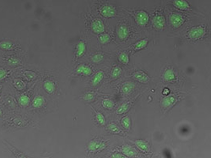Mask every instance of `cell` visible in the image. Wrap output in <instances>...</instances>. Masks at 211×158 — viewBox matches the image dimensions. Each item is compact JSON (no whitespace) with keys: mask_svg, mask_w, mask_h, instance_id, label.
Listing matches in <instances>:
<instances>
[{"mask_svg":"<svg viewBox=\"0 0 211 158\" xmlns=\"http://www.w3.org/2000/svg\"><path fill=\"white\" fill-rule=\"evenodd\" d=\"M206 32V30L204 26L193 27L187 33V36L192 40H197L201 38Z\"/></svg>","mask_w":211,"mask_h":158,"instance_id":"cell-1","label":"cell"},{"mask_svg":"<svg viewBox=\"0 0 211 158\" xmlns=\"http://www.w3.org/2000/svg\"><path fill=\"white\" fill-rule=\"evenodd\" d=\"M106 148V144L101 140H91L88 146V150L91 152L101 151Z\"/></svg>","mask_w":211,"mask_h":158,"instance_id":"cell-2","label":"cell"},{"mask_svg":"<svg viewBox=\"0 0 211 158\" xmlns=\"http://www.w3.org/2000/svg\"><path fill=\"white\" fill-rule=\"evenodd\" d=\"M101 14L106 18H111L116 15V9L112 5L106 4L101 8Z\"/></svg>","mask_w":211,"mask_h":158,"instance_id":"cell-3","label":"cell"},{"mask_svg":"<svg viewBox=\"0 0 211 158\" xmlns=\"http://www.w3.org/2000/svg\"><path fill=\"white\" fill-rule=\"evenodd\" d=\"M150 21L149 15L145 11H139L136 15V22L140 26H145Z\"/></svg>","mask_w":211,"mask_h":158,"instance_id":"cell-4","label":"cell"},{"mask_svg":"<svg viewBox=\"0 0 211 158\" xmlns=\"http://www.w3.org/2000/svg\"><path fill=\"white\" fill-rule=\"evenodd\" d=\"M184 18L183 16L179 14H172L170 16V23L174 28H178L183 24Z\"/></svg>","mask_w":211,"mask_h":158,"instance_id":"cell-5","label":"cell"},{"mask_svg":"<svg viewBox=\"0 0 211 158\" xmlns=\"http://www.w3.org/2000/svg\"><path fill=\"white\" fill-rule=\"evenodd\" d=\"M91 29L93 30V32L97 33V34H101L105 31V26L104 23L101 20H95V21L91 23Z\"/></svg>","mask_w":211,"mask_h":158,"instance_id":"cell-6","label":"cell"},{"mask_svg":"<svg viewBox=\"0 0 211 158\" xmlns=\"http://www.w3.org/2000/svg\"><path fill=\"white\" fill-rule=\"evenodd\" d=\"M133 78L139 82H141V83H147L150 80V77L143 71L134 72L133 75Z\"/></svg>","mask_w":211,"mask_h":158,"instance_id":"cell-7","label":"cell"},{"mask_svg":"<svg viewBox=\"0 0 211 158\" xmlns=\"http://www.w3.org/2000/svg\"><path fill=\"white\" fill-rule=\"evenodd\" d=\"M152 23H153V26L156 29L160 30V29H162L163 27L165 26L166 21H165V18L163 17L162 15H155L153 18V20H152Z\"/></svg>","mask_w":211,"mask_h":158,"instance_id":"cell-8","label":"cell"},{"mask_svg":"<svg viewBox=\"0 0 211 158\" xmlns=\"http://www.w3.org/2000/svg\"><path fill=\"white\" fill-rule=\"evenodd\" d=\"M122 151L123 152L125 156H130V157H136L138 156V151H136L135 148H133L128 145H124L122 147Z\"/></svg>","mask_w":211,"mask_h":158,"instance_id":"cell-9","label":"cell"},{"mask_svg":"<svg viewBox=\"0 0 211 158\" xmlns=\"http://www.w3.org/2000/svg\"><path fill=\"white\" fill-rule=\"evenodd\" d=\"M75 72L78 75L89 76V75H91L92 74V69L89 66L85 65V64H80V65L78 66V68L76 69Z\"/></svg>","mask_w":211,"mask_h":158,"instance_id":"cell-10","label":"cell"},{"mask_svg":"<svg viewBox=\"0 0 211 158\" xmlns=\"http://www.w3.org/2000/svg\"><path fill=\"white\" fill-rule=\"evenodd\" d=\"M118 36L121 40H125L129 36V30L125 25H122L118 28Z\"/></svg>","mask_w":211,"mask_h":158,"instance_id":"cell-11","label":"cell"},{"mask_svg":"<svg viewBox=\"0 0 211 158\" xmlns=\"http://www.w3.org/2000/svg\"><path fill=\"white\" fill-rule=\"evenodd\" d=\"M85 50H86V46H85V43L84 42H79L76 45V51H75V55L77 58L82 57L83 55L85 53Z\"/></svg>","mask_w":211,"mask_h":158,"instance_id":"cell-12","label":"cell"},{"mask_svg":"<svg viewBox=\"0 0 211 158\" xmlns=\"http://www.w3.org/2000/svg\"><path fill=\"white\" fill-rule=\"evenodd\" d=\"M43 87H44V90L46 91L49 93V94H52L55 91V90H56L55 83L52 81H50V80H47V81H44Z\"/></svg>","mask_w":211,"mask_h":158,"instance_id":"cell-13","label":"cell"},{"mask_svg":"<svg viewBox=\"0 0 211 158\" xmlns=\"http://www.w3.org/2000/svg\"><path fill=\"white\" fill-rule=\"evenodd\" d=\"M176 98L172 95H168V96H166L165 98L163 99L162 101H161V106L163 108H167L172 107V105H174V103L176 102Z\"/></svg>","mask_w":211,"mask_h":158,"instance_id":"cell-14","label":"cell"},{"mask_svg":"<svg viewBox=\"0 0 211 158\" xmlns=\"http://www.w3.org/2000/svg\"><path fill=\"white\" fill-rule=\"evenodd\" d=\"M45 103V98L42 95H37L34 97L33 101H32V106L35 108H42V106Z\"/></svg>","mask_w":211,"mask_h":158,"instance_id":"cell-15","label":"cell"},{"mask_svg":"<svg viewBox=\"0 0 211 158\" xmlns=\"http://www.w3.org/2000/svg\"><path fill=\"white\" fill-rule=\"evenodd\" d=\"M173 4L175 5L176 8L181 9V10H186L190 8L188 3L185 0H174Z\"/></svg>","mask_w":211,"mask_h":158,"instance_id":"cell-16","label":"cell"},{"mask_svg":"<svg viewBox=\"0 0 211 158\" xmlns=\"http://www.w3.org/2000/svg\"><path fill=\"white\" fill-rule=\"evenodd\" d=\"M104 76H105V75H104V72L103 71L100 70V71L97 72V74L95 75V76L93 77V79H92V81H91L92 86H97L98 84L101 83V81H102Z\"/></svg>","mask_w":211,"mask_h":158,"instance_id":"cell-17","label":"cell"},{"mask_svg":"<svg viewBox=\"0 0 211 158\" xmlns=\"http://www.w3.org/2000/svg\"><path fill=\"white\" fill-rule=\"evenodd\" d=\"M133 89H134V84L131 83V82H126L122 86V91L123 94H126V95L130 94L133 91Z\"/></svg>","mask_w":211,"mask_h":158,"instance_id":"cell-18","label":"cell"},{"mask_svg":"<svg viewBox=\"0 0 211 158\" xmlns=\"http://www.w3.org/2000/svg\"><path fill=\"white\" fill-rule=\"evenodd\" d=\"M163 78L166 81H172L175 80V73L173 71V69H166L164 75H163Z\"/></svg>","mask_w":211,"mask_h":158,"instance_id":"cell-19","label":"cell"},{"mask_svg":"<svg viewBox=\"0 0 211 158\" xmlns=\"http://www.w3.org/2000/svg\"><path fill=\"white\" fill-rule=\"evenodd\" d=\"M148 42H149L148 39H142V40H140L139 42H137L135 44L133 45V48H134V50L135 51L142 50V49H144V48L147 46Z\"/></svg>","mask_w":211,"mask_h":158,"instance_id":"cell-20","label":"cell"},{"mask_svg":"<svg viewBox=\"0 0 211 158\" xmlns=\"http://www.w3.org/2000/svg\"><path fill=\"white\" fill-rule=\"evenodd\" d=\"M135 144L136 146L139 147V149H140L141 151H143L147 152L149 151V150H150V147H149V145L147 144V142H145L144 140H137L135 142Z\"/></svg>","mask_w":211,"mask_h":158,"instance_id":"cell-21","label":"cell"},{"mask_svg":"<svg viewBox=\"0 0 211 158\" xmlns=\"http://www.w3.org/2000/svg\"><path fill=\"white\" fill-rule=\"evenodd\" d=\"M0 48L4 50H12L14 49V44L9 41H3L0 42Z\"/></svg>","mask_w":211,"mask_h":158,"instance_id":"cell-22","label":"cell"},{"mask_svg":"<svg viewBox=\"0 0 211 158\" xmlns=\"http://www.w3.org/2000/svg\"><path fill=\"white\" fill-rule=\"evenodd\" d=\"M19 103L22 107H26L30 103V97L27 95H22L19 98Z\"/></svg>","mask_w":211,"mask_h":158,"instance_id":"cell-23","label":"cell"},{"mask_svg":"<svg viewBox=\"0 0 211 158\" xmlns=\"http://www.w3.org/2000/svg\"><path fill=\"white\" fill-rule=\"evenodd\" d=\"M107 129H108L111 133H112V134H119V133L121 134V133H122V130H121L120 128H119V127H118L116 123H110L108 125V127H107Z\"/></svg>","mask_w":211,"mask_h":158,"instance_id":"cell-24","label":"cell"},{"mask_svg":"<svg viewBox=\"0 0 211 158\" xmlns=\"http://www.w3.org/2000/svg\"><path fill=\"white\" fill-rule=\"evenodd\" d=\"M102 106L103 108H106V109L111 110L114 107V101L111 99H105L102 101Z\"/></svg>","mask_w":211,"mask_h":158,"instance_id":"cell-25","label":"cell"},{"mask_svg":"<svg viewBox=\"0 0 211 158\" xmlns=\"http://www.w3.org/2000/svg\"><path fill=\"white\" fill-rule=\"evenodd\" d=\"M118 58H119V60H120V62L122 63H123V64H128V63H129V57H128V55L126 53H121L120 54H119V56H118Z\"/></svg>","mask_w":211,"mask_h":158,"instance_id":"cell-26","label":"cell"},{"mask_svg":"<svg viewBox=\"0 0 211 158\" xmlns=\"http://www.w3.org/2000/svg\"><path fill=\"white\" fill-rule=\"evenodd\" d=\"M100 42L101 44H106L108 43L110 41H111V36L109 34H106V33H104V34H101L99 37Z\"/></svg>","mask_w":211,"mask_h":158,"instance_id":"cell-27","label":"cell"},{"mask_svg":"<svg viewBox=\"0 0 211 158\" xmlns=\"http://www.w3.org/2000/svg\"><path fill=\"white\" fill-rule=\"evenodd\" d=\"M96 118H97V123H99L100 125H105L106 123V118L105 117L103 116L102 114L99 113V112H96Z\"/></svg>","mask_w":211,"mask_h":158,"instance_id":"cell-28","label":"cell"},{"mask_svg":"<svg viewBox=\"0 0 211 158\" xmlns=\"http://www.w3.org/2000/svg\"><path fill=\"white\" fill-rule=\"evenodd\" d=\"M6 145H7V146H9V148L10 149V151H11L13 153H14V155H15L17 158H28L27 156H25V155H23V154H22V153H20V152L19 151H17L16 149H15V148H14L13 146H10L9 143H6Z\"/></svg>","mask_w":211,"mask_h":158,"instance_id":"cell-29","label":"cell"},{"mask_svg":"<svg viewBox=\"0 0 211 158\" xmlns=\"http://www.w3.org/2000/svg\"><path fill=\"white\" fill-rule=\"evenodd\" d=\"M122 125L123 126L124 128L129 129L130 126H131V120H130L129 117L127 116L122 118Z\"/></svg>","mask_w":211,"mask_h":158,"instance_id":"cell-30","label":"cell"},{"mask_svg":"<svg viewBox=\"0 0 211 158\" xmlns=\"http://www.w3.org/2000/svg\"><path fill=\"white\" fill-rule=\"evenodd\" d=\"M129 109V104L128 103H124V104H122L119 107L118 110V114H125L126 112H128V110Z\"/></svg>","mask_w":211,"mask_h":158,"instance_id":"cell-31","label":"cell"},{"mask_svg":"<svg viewBox=\"0 0 211 158\" xmlns=\"http://www.w3.org/2000/svg\"><path fill=\"white\" fill-rule=\"evenodd\" d=\"M83 99H84L85 101H94V99H95V93H94L93 91L85 93L84 95V96H83Z\"/></svg>","mask_w":211,"mask_h":158,"instance_id":"cell-32","label":"cell"},{"mask_svg":"<svg viewBox=\"0 0 211 158\" xmlns=\"http://www.w3.org/2000/svg\"><path fill=\"white\" fill-rule=\"evenodd\" d=\"M121 74H122V69H121V68H119V67H115L112 71V77L113 79H116V78L119 77Z\"/></svg>","mask_w":211,"mask_h":158,"instance_id":"cell-33","label":"cell"},{"mask_svg":"<svg viewBox=\"0 0 211 158\" xmlns=\"http://www.w3.org/2000/svg\"><path fill=\"white\" fill-rule=\"evenodd\" d=\"M15 86L18 90L24 89L25 86V85L24 82L22 81H20V80H18V79L15 81Z\"/></svg>","mask_w":211,"mask_h":158,"instance_id":"cell-34","label":"cell"},{"mask_svg":"<svg viewBox=\"0 0 211 158\" xmlns=\"http://www.w3.org/2000/svg\"><path fill=\"white\" fill-rule=\"evenodd\" d=\"M102 59L103 55L101 53L96 54V55H94L93 57H92V61H93L94 63H99V62H101Z\"/></svg>","mask_w":211,"mask_h":158,"instance_id":"cell-35","label":"cell"},{"mask_svg":"<svg viewBox=\"0 0 211 158\" xmlns=\"http://www.w3.org/2000/svg\"><path fill=\"white\" fill-rule=\"evenodd\" d=\"M8 63L9 65H16V64L20 63V60L16 58H10L8 61Z\"/></svg>","mask_w":211,"mask_h":158,"instance_id":"cell-36","label":"cell"},{"mask_svg":"<svg viewBox=\"0 0 211 158\" xmlns=\"http://www.w3.org/2000/svg\"><path fill=\"white\" fill-rule=\"evenodd\" d=\"M7 75H8V72H7L5 69H0V81L6 77Z\"/></svg>","mask_w":211,"mask_h":158,"instance_id":"cell-37","label":"cell"},{"mask_svg":"<svg viewBox=\"0 0 211 158\" xmlns=\"http://www.w3.org/2000/svg\"><path fill=\"white\" fill-rule=\"evenodd\" d=\"M112 158H128L125 155L120 154V153H115L112 156Z\"/></svg>","mask_w":211,"mask_h":158,"instance_id":"cell-38","label":"cell"},{"mask_svg":"<svg viewBox=\"0 0 211 158\" xmlns=\"http://www.w3.org/2000/svg\"><path fill=\"white\" fill-rule=\"evenodd\" d=\"M162 93H163V95H169V93H170V90H169L168 88H165V89L162 91Z\"/></svg>","mask_w":211,"mask_h":158,"instance_id":"cell-39","label":"cell"},{"mask_svg":"<svg viewBox=\"0 0 211 158\" xmlns=\"http://www.w3.org/2000/svg\"><path fill=\"white\" fill-rule=\"evenodd\" d=\"M1 115H2V110L0 109V116H1Z\"/></svg>","mask_w":211,"mask_h":158,"instance_id":"cell-40","label":"cell"},{"mask_svg":"<svg viewBox=\"0 0 211 158\" xmlns=\"http://www.w3.org/2000/svg\"><path fill=\"white\" fill-rule=\"evenodd\" d=\"M1 88H2V87H1V86H0V93H1Z\"/></svg>","mask_w":211,"mask_h":158,"instance_id":"cell-41","label":"cell"}]
</instances>
